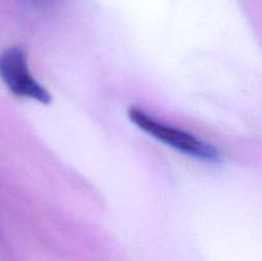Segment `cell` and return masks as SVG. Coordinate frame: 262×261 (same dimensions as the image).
<instances>
[{
	"label": "cell",
	"mask_w": 262,
	"mask_h": 261,
	"mask_svg": "<svg viewBox=\"0 0 262 261\" xmlns=\"http://www.w3.org/2000/svg\"><path fill=\"white\" fill-rule=\"evenodd\" d=\"M128 117H129L130 122L137 125L143 132L156 138L160 142L170 146L179 153L186 154V155L199 159V160L215 161L219 159V153L214 146L205 142L204 140L196 137L187 130L179 129L173 125L160 122L155 117L146 113L142 107H129Z\"/></svg>",
	"instance_id": "1"
},
{
	"label": "cell",
	"mask_w": 262,
	"mask_h": 261,
	"mask_svg": "<svg viewBox=\"0 0 262 261\" xmlns=\"http://www.w3.org/2000/svg\"><path fill=\"white\" fill-rule=\"evenodd\" d=\"M0 78L15 96L49 104L51 95L31 74L26 53L19 46L4 50L0 55Z\"/></svg>",
	"instance_id": "2"
},
{
	"label": "cell",
	"mask_w": 262,
	"mask_h": 261,
	"mask_svg": "<svg viewBox=\"0 0 262 261\" xmlns=\"http://www.w3.org/2000/svg\"><path fill=\"white\" fill-rule=\"evenodd\" d=\"M38 2H40V0H38Z\"/></svg>",
	"instance_id": "3"
}]
</instances>
